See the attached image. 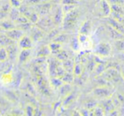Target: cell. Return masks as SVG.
<instances>
[{
  "label": "cell",
  "mask_w": 124,
  "mask_h": 116,
  "mask_svg": "<svg viewBox=\"0 0 124 116\" xmlns=\"http://www.w3.org/2000/svg\"><path fill=\"white\" fill-rule=\"evenodd\" d=\"M79 16V11L77 9L70 11L64 14V19L62 22V26L64 30H71L76 25Z\"/></svg>",
  "instance_id": "obj_1"
},
{
  "label": "cell",
  "mask_w": 124,
  "mask_h": 116,
  "mask_svg": "<svg viewBox=\"0 0 124 116\" xmlns=\"http://www.w3.org/2000/svg\"><path fill=\"white\" fill-rule=\"evenodd\" d=\"M111 47L107 43H100L95 48V53L100 57H107L110 54Z\"/></svg>",
  "instance_id": "obj_2"
},
{
  "label": "cell",
  "mask_w": 124,
  "mask_h": 116,
  "mask_svg": "<svg viewBox=\"0 0 124 116\" xmlns=\"http://www.w3.org/2000/svg\"><path fill=\"white\" fill-rule=\"evenodd\" d=\"M100 15L103 17H109L111 14V5L108 2V0H100L99 4Z\"/></svg>",
  "instance_id": "obj_3"
},
{
  "label": "cell",
  "mask_w": 124,
  "mask_h": 116,
  "mask_svg": "<svg viewBox=\"0 0 124 116\" xmlns=\"http://www.w3.org/2000/svg\"><path fill=\"white\" fill-rule=\"evenodd\" d=\"M5 35L12 41H19L21 37L25 35L24 31L21 30L20 28H14V29L9 30L5 31Z\"/></svg>",
  "instance_id": "obj_4"
},
{
  "label": "cell",
  "mask_w": 124,
  "mask_h": 116,
  "mask_svg": "<svg viewBox=\"0 0 124 116\" xmlns=\"http://www.w3.org/2000/svg\"><path fill=\"white\" fill-rule=\"evenodd\" d=\"M93 96L99 98H107L111 95V92L108 87H100L97 88L93 89Z\"/></svg>",
  "instance_id": "obj_5"
},
{
  "label": "cell",
  "mask_w": 124,
  "mask_h": 116,
  "mask_svg": "<svg viewBox=\"0 0 124 116\" xmlns=\"http://www.w3.org/2000/svg\"><path fill=\"white\" fill-rule=\"evenodd\" d=\"M19 47L21 49H31L32 48V39L24 35L19 40Z\"/></svg>",
  "instance_id": "obj_6"
},
{
  "label": "cell",
  "mask_w": 124,
  "mask_h": 116,
  "mask_svg": "<svg viewBox=\"0 0 124 116\" xmlns=\"http://www.w3.org/2000/svg\"><path fill=\"white\" fill-rule=\"evenodd\" d=\"M63 19H64V13L62 10V8L60 7L54 11L53 15V21L54 25L59 26V25H62L63 22Z\"/></svg>",
  "instance_id": "obj_7"
},
{
  "label": "cell",
  "mask_w": 124,
  "mask_h": 116,
  "mask_svg": "<svg viewBox=\"0 0 124 116\" xmlns=\"http://www.w3.org/2000/svg\"><path fill=\"white\" fill-rule=\"evenodd\" d=\"M16 27V23L13 21H11L10 19L7 18V19H4L0 21V28L4 31H9V30L14 29V28Z\"/></svg>",
  "instance_id": "obj_8"
},
{
  "label": "cell",
  "mask_w": 124,
  "mask_h": 116,
  "mask_svg": "<svg viewBox=\"0 0 124 116\" xmlns=\"http://www.w3.org/2000/svg\"><path fill=\"white\" fill-rule=\"evenodd\" d=\"M11 8H12V6H11V4L9 3V4H4L0 6V20L1 21L9 18V12H10Z\"/></svg>",
  "instance_id": "obj_9"
},
{
  "label": "cell",
  "mask_w": 124,
  "mask_h": 116,
  "mask_svg": "<svg viewBox=\"0 0 124 116\" xmlns=\"http://www.w3.org/2000/svg\"><path fill=\"white\" fill-rule=\"evenodd\" d=\"M109 26H110L112 28H114L115 30H116L117 31L121 32L122 34H124V26L121 24L119 21H117L116 19H114L113 17H110L108 20Z\"/></svg>",
  "instance_id": "obj_10"
},
{
  "label": "cell",
  "mask_w": 124,
  "mask_h": 116,
  "mask_svg": "<svg viewBox=\"0 0 124 116\" xmlns=\"http://www.w3.org/2000/svg\"><path fill=\"white\" fill-rule=\"evenodd\" d=\"M37 24H40L39 28H41L42 30H45L46 26L47 28H51L53 26V25H54V23L53 18L44 17L43 19H39V21H38V22Z\"/></svg>",
  "instance_id": "obj_11"
},
{
  "label": "cell",
  "mask_w": 124,
  "mask_h": 116,
  "mask_svg": "<svg viewBox=\"0 0 124 116\" xmlns=\"http://www.w3.org/2000/svg\"><path fill=\"white\" fill-rule=\"evenodd\" d=\"M104 75H105V77L107 78V80H112V81H118L119 80V74L114 69H109L106 71L104 73Z\"/></svg>",
  "instance_id": "obj_12"
},
{
  "label": "cell",
  "mask_w": 124,
  "mask_h": 116,
  "mask_svg": "<svg viewBox=\"0 0 124 116\" xmlns=\"http://www.w3.org/2000/svg\"><path fill=\"white\" fill-rule=\"evenodd\" d=\"M92 29V24L90 21H85L82 24L81 27L79 30L80 34H84V35H89L90 31Z\"/></svg>",
  "instance_id": "obj_13"
},
{
  "label": "cell",
  "mask_w": 124,
  "mask_h": 116,
  "mask_svg": "<svg viewBox=\"0 0 124 116\" xmlns=\"http://www.w3.org/2000/svg\"><path fill=\"white\" fill-rule=\"evenodd\" d=\"M51 9V5L49 4H43V3H41V4H37V9H38V14H42V15H45L47 14L48 10H50Z\"/></svg>",
  "instance_id": "obj_14"
},
{
  "label": "cell",
  "mask_w": 124,
  "mask_h": 116,
  "mask_svg": "<svg viewBox=\"0 0 124 116\" xmlns=\"http://www.w3.org/2000/svg\"><path fill=\"white\" fill-rule=\"evenodd\" d=\"M31 39L34 40V41H38L40 40L43 36V30L39 27H34L31 28Z\"/></svg>",
  "instance_id": "obj_15"
},
{
  "label": "cell",
  "mask_w": 124,
  "mask_h": 116,
  "mask_svg": "<svg viewBox=\"0 0 124 116\" xmlns=\"http://www.w3.org/2000/svg\"><path fill=\"white\" fill-rule=\"evenodd\" d=\"M31 55V50L30 49H21V51L19 53V63L23 64L26 62V60L29 58Z\"/></svg>",
  "instance_id": "obj_16"
},
{
  "label": "cell",
  "mask_w": 124,
  "mask_h": 116,
  "mask_svg": "<svg viewBox=\"0 0 124 116\" xmlns=\"http://www.w3.org/2000/svg\"><path fill=\"white\" fill-rule=\"evenodd\" d=\"M48 48H49V50H50L51 53L57 54V53L61 50V43L53 41L49 45H48Z\"/></svg>",
  "instance_id": "obj_17"
},
{
  "label": "cell",
  "mask_w": 124,
  "mask_h": 116,
  "mask_svg": "<svg viewBox=\"0 0 124 116\" xmlns=\"http://www.w3.org/2000/svg\"><path fill=\"white\" fill-rule=\"evenodd\" d=\"M74 65L75 64L73 63L71 60L70 59H66L65 61H63V64H62V67L65 70L66 72H73V68H74Z\"/></svg>",
  "instance_id": "obj_18"
},
{
  "label": "cell",
  "mask_w": 124,
  "mask_h": 116,
  "mask_svg": "<svg viewBox=\"0 0 124 116\" xmlns=\"http://www.w3.org/2000/svg\"><path fill=\"white\" fill-rule=\"evenodd\" d=\"M21 14V13L18 8L12 7L10 9V12H9V19H10L11 21H13L15 22L16 20L17 19Z\"/></svg>",
  "instance_id": "obj_19"
},
{
  "label": "cell",
  "mask_w": 124,
  "mask_h": 116,
  "mask_svg": "<svg viewBox=\"0 0 124 116\" xmlns=\"http://www.w3.org/2000/svg\"><path fill=\"white\" fill-rule=\"evenodd\" d=\"M83 71V67L81 63H77L74 65V68H73V75L77 77H79L82 75Z\"/></svg>",
  "instance_id": "obj_20"
},
{
  "label": "cell",
  "mask_w": 124,
  "mask_h": 116,
  "mask_svg": "<svg viewBox=\"0 0 124 116\" xmlns=\"http://www.w3.org/2000/svg\"><path fill=\"white\" fill-rule=\"evenodd\" d=\"M9 58L8 50L5 47H0V62H4Z\"/></svg>",
  "instance_id": "obj_21"
},
{
  "label": "cell",
  "mask_w": 124,
  "mask_h": 116,
  "mask_svg": "<svg viewBox=\"0 0 124 116\" xmlns=\"http://www.w3.org/2000/svg\"><path fill=\"white\" fill-rule=\"evenodd\" d=\"M49 53H51L48 48V46H46V47H43L41 49L38 51V58H44V57L48 56L49 54Z\"/></svg>",
  "instance_id": "obj_22"
},
{
  "label": "cell",
  "mask_w": 124,
  "mask_h": 116,
  "mask_svg": "<svg viewBox=\"0 0 124 116\" xmlns=\"http://www.w3.org/2000/svg\"><path fill=\"white\" fill-rule=\"evenodd\" d=\"M27 22H30L29 19H28L26 15H24V14H21V15H20L19 17L16 20V21H15V23H16V26H17V25L25 24V23H27Z\"/></svg>",
  "instance_id": "obj_23"
},
{
  "label": "cell",
  "mask_w": 124,
  "mask_h": 116,
  "mask_svg": "<svg viewBox=\"0 0 124 116\" xmlns=\"http://www.w3.org/2000/svg\"><path fill=\"white\" fill-rule=\"evenodd\" d=\"M62 10H63V13L66 14V13L70 12V11L73 10V9H77V4H63L62 6Z\"/></svg>",
  "instance_id": "obj_24"
},
{
  "label": "cell",
  "mask_w": 124,
  "mask_h": 116,
  "mask_svg": "<svg viewBox=\"0 0 124 116\" xmlns=\"http://www.w3.org/2000/svg\"><path fill=\"white\" fill-rule=\"evenodd\" d=\"M61 80H63V82H66V83L69 84L70 82L72 81L73 75H71V73H70V72H66V73L63 75V76L61 77Z\"/></svg>",
  "instance_id": "obj_25"
},
{
  "label": "cell",
  "mask_w": 124,
  "mask_h": 116,
  "mask_svg": "<svg viewBox=\"0 0 124 116\" xmlns=\"http://www.w3.org/2000/svg\"><path fill=\"white\" fill-rule=\"evenodd\" d=\"M56 56H57V58L62 62L65 61V60H66V59H68L67 53H66V51H63V50H60V51L56 54Z\"/></svg>",
  "instance_id": "obj_26"
},
{
  "label": "cell",
  "mask_w": 124,
  "mask_h": 116,
  "mask_svg": "<svg viewBox=\"0 0 124 116\" xmlns=\"http://www.w3.org/2000/svg\"><path fill=\"white\" fill-rule=\"evenodd\" d=\"M63 84V80H61V78H57V77H54L51 80V85L54 87H60Z\"/></svg>",
  "instance_id": "obj_27"
},
{
  "label": "cell",
  "mask_w": 124,
  "mask_h": 116,
  "mask_svg": "<svg viewBox=\"0 0 124 116\" xmlns=\"http://www.w3.org/2000/svg\"><path fill=\"white\" fill-rule=\"evenodd\" d=\"M93 114L94 116H104V110L100 107H95L93 110Z\"/></svg>",
  "instance_id": "obj_28"
},
{
  "label": "cell",
  "mask_w": 124,
  "mask_h": 116,
  "mask_svg": "<svg viewBox=\"0 0 124 116\" xmlns=\"http://www.w3.org/2000/svg\"><path fill=\"white\" fill-rule=\"evenodd\" d=\"M5 97L8 100L10 101H16L17 100V97L13 92H7V95H5Z\"/></svg>",
  "instance_id": "obj_29"
},
{
  "label": "cell",
  "mask_w": 124,
  "mask_h": 116,
  "mask_svg": "<svg viewBox=\"0 0 124 116\" xmlns=\"http://www.w3.org/2000/svg\"><path fill=\"white\" fill-rule=\"evenodd\" d=\"M66 36L64 34H59L58 36L55 37V39L54 40V42H57V43H62L63 42H66Z\"/></svg>",
  "instance_id": "obj_30"
},
{
  "label": "cell",
  "mask_w": 124,
  "mask_h": 116,
  "mask_svg": "<svg viewBox=\"0 0 124 116\" xmlns=\"http://www.w3.org/2000/svg\"><path fill=\"white\" fill-rule=\"evenodd\" d=\"M2 81H4V83H9L12 80V75L10 74H4L2 76Z\"/></svg>",
  "instance_id": "obj_31"
},
{
  "label": "cell",
  "mask_w": 124,
  "mask_h": 116,
  "mask_svg": "<svg viewBox=\"0 0 124 116\" xmlns=\"http://www.w3.org/2000/svg\"><path fill=\"white\" fill-rule=\"evenodd\" d=\"M80 47H81V45H80V43H79V41H78V38L73 39L72 43H71V48H72L74 50H78Z\"/></svg>",
  "instance_id": "obj_32"
},
{
  "label": "cell",
  "mask_w": 124,
  "mask_h": 116,
  "mask_svg": "<svg viewBox=\"0 0 124 116\" xmlns=\"http://www.w3.org/2000/svg\"><path fill=\"white\" fill-rule=\"evenodd\" d=\"M9 4H11L12 7L18 8V9L21 6V3L20 0H9Z\"/></svg>",
  "instance_id": "obj_33"
},
{
  "label": "cell",
  "mask_w": 124,
  "mask_h": 116,
  "mask_svg": "<svg viewBox=\"0 0 124 116\" xmlns=\"http://www.w3.org/2000/svg\"><path fill=\"white\" fill-rule=\"evenodd\" d=\"M34 109L31 106H27L26 109V113L27 116H34Z\"/></svg>",
  "instance_id": "obj_34"
},
{
  "label": "cell",
  "mask_w": 124,
  "mask_h": 116,
  "mask_svg": "<svg viewBox=\"0 0 124 116\" xmlns=\"http://www.w3.org/2000/svg\"><path fill=\"white\" fill-rule=\"evenodd\" d=\"M76 0H62V4H77Z\"/></svg>",
  "instance_id": "obj_35"
},
{
  "label": "cell",
  "mask_w": 124,
  "mask_h": 116,
  "mask_svg": "<svg viewBox=\"0 0 124 116\" xmlns=\"http://www.w3.org/2000/svg\"><path fill=\"white\" fill-rule=\"evenodd\" d=\"M26 2L29 4H41V0H27Z\"/></svg>",
  "instance_id": "obj_36"
},
{
  "label": "cell",
  "mask_w": 124,
  "mask_h": 116,
  "mask_svg": "<svg viewBox=\"0 0 124 116\" xmlns=\"http://www.w3.org/2000/svg\"><path fill=\"white\" fill-rule=\"evenodd\" d=\"M71 116H83V115H82V114L79 111H75V112L72 113V114Z\"/></svg>",
  "instance_id": "obj_37"
},
{
  "label": "cell",
  "mask_w": 124,
  "mask_h": 116,
  "mask_svg": "<svg viewBox=\"0 0 124 116\" xmlns=\"http://www.w3.org/2000/svg\"><path fill=\"white\" fill-rule=\"evenodd\" d=\"M6 116H18V115H16V114H14L11 113V114H7Z\"/></svg>",
  "instance_id": "obj_38"
},
{
  "label": "cell",
  "mask_w": 124,
  "mask_h": 116,
  "mask_svg": "<svg viewBox=\"0 0 124 116\" xmlns=\"http://www.w3.org/2000/svg\"><path fill=\"white\" fill-rule=\"evenodd\" d=\"M122 76H123V78H124V70H122Z\"/></svg>",
  "instance_id": "obj_39"
}]
</instances>
